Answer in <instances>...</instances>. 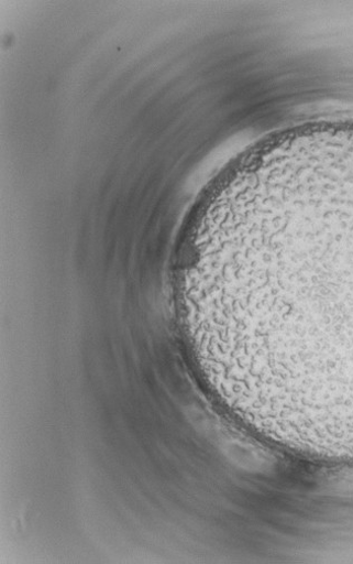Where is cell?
Listing matches in <instances>:
<instances>
[{"mask_svg":"<svg viewBox=\"0 0 353 564\" xmlns=\"http://www.w3.org/2000/svg\"><path fill=\"white\" fill-rule=\"evenodd\" d=\"M306 243V242H305ZM277 225L222 262L232 356L258 397L306 430L353 434V246L322 253Z\"/></svg>","mask_w":353,"mask_h":564,"instance_id":"1","label":"cell"}]
</instances>
